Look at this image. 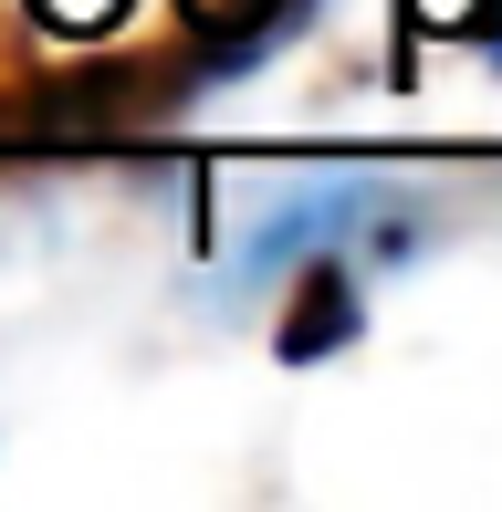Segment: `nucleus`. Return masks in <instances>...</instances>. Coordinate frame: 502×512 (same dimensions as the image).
I'll list each match as a JSON object with an SVG mask.
<instances>
[{"instance_id":"nucleus-1","label":"nucleus","mask_w":502,"mask_h":512,"mask_svg":"<svg viewBox=\"0 0 502 512\" xmlns=\"http://www.w3.org/2000/svg\"><path fill=\"white\" fill-rule=\"evenodd\" d=\"M356 314V293H346V272H314V283H304V304H293L283 314V345H293V356H325V335H335V324H346Z\"/></svg>"}]
</instances>
